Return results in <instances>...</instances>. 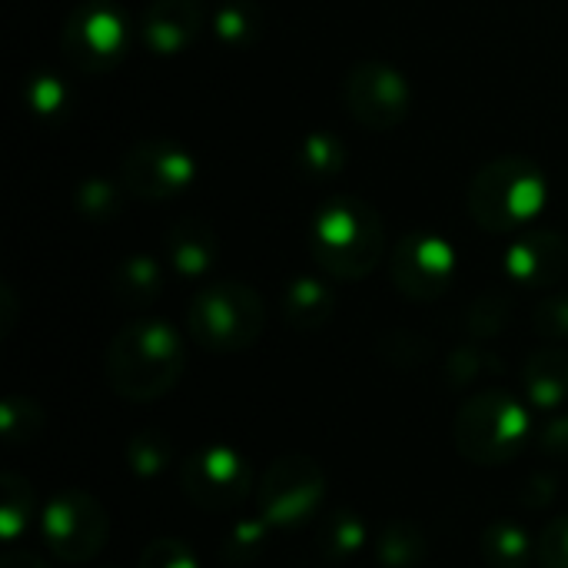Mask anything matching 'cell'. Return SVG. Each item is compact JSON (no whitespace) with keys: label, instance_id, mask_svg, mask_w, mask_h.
<instances>
[{"label":"cell","instance_id":"cell-15","mask_svg":"<svg viewBox=\"0 0 568 568\" xmlns=\"http://www.w3.org/2000/svg\"><path fill=\"white\" fill-rule=\"evenodd\" d=\"M523 396L536 413H562L568 403V349L542 346L523 366Z\"/></svg>","mask_w":568,"mask_h":568},{"label":"cell","instance_id":"cell-30","mask_svg":"<svg viewBox=\"0 0 568 568\" xmlns=\"http://www.w3.org/2000/svg\"><path fill=\"white\" fill-rule=\"evenodd\" d=\"M136 568H200V559L183 539H153L140 552Z\"/></svg>","mask_w":568,"mask_h":568},{"label":"cell","instance_id":"cell-33","mask_svg":"<svg viewBox=\"0 0 568 568\" xmlns=\"http://www.w3.org/2000/svg\"><path fill=\"white\" fill-rule=\"evenodd\" d=\"M536 562H539V568H568V516L552 519L539 532Z\"/></svg>","mask_w":568,"mask_h":568},{"label":"cell","instance_id":"cell-28","mask_svg":"<svg viewBox=\"0 0 568 568\" xmlns=\"http://www.w3.org/2000/svg\"><path fill=\"white\" fill-rule=\"evenodd\" d=\"M509 316H513V303L503 293H483L466 313V329L473 339H493L509 326Z\"/></svg>","mask_w":568,"mask_h":568},{"label":"cell","instance_id":"cell-2","mask_svg":"<svg viewBox=\"0 0 568 568\" xmlns=\"http://www.w3.org/2000/svg\"><path fill=\"white\" fill-rule=\"evenodd\" d=\"M310 250L326 276L356 283L383 263L386 230L369 203L356 196H333L313 216Z\"/></svg>","mask_w":568,"mask_h":568},{"label":"cell","instance_id":"cell-4","mask_svg":"<svg viewBox=\"0 0 568 568\" xmlns=\"http://www.w3.org/2000/svg\"><path fill=\"white\" fill-rule=\"evenodd\" d=\"M266 329V310L253 286L220 280L203 286L186 306V333L206 353L233 356L260 343Z\"/></svg>","mask_w":568,"mask_h":568},{"label":"cell","instance_id":"cell-25","mask_svg":"<svg viewBox=\"0 0 568 568\" xmlns=\"http://www.w3.org/2000/svg\"><path fill=\"white\" fill-rule=\"evenodd\" d=\"M503 373V363L496 353L469 343V346H459L449 359H446V383L449 389L463 393V389H473L476 383H486L493 376Z\"/></svg>","mask_w":568,"mask_h":568},{"label":"cell","instance_id":"cell-21","mask_svg":"<svg viewBox=\"0 0 568 568\" xmlns=\"http://www.w3.org/2000/svg\"><path fill=\"white\" fill-rule=\"evenodd\" d=\"M113 300L126 310L150 306L163 290V270L153 256H130L113 273Z\"/></svg>","mask_w":568,"mask_h":568},{"label":"cell","instance_id":"cell-17","mask_svg":"<svg viewBox=\"0 0 568 568\" xmlns=\"http://www.w3.org/2000/svg\"><path fill=\"white\" fill-rule=\"evenodd\" d=\"M539 539L519 519H493L479 536V559L486 568H529Z\"/></svg>","mask_w":568,"mask_h":568},{"label":"cell","instance_id":"cell-36","mask_svg":"<svg viewBox=\"0 0 568 568\" xmlns=\"http://www.w3.org/2000/svg\"><path fill=\"white\" fill-rule=\"evenodd\" d=\"M539 449L552 463H568V413H552L549 426L539 436Z\"/></svg>","mask_w":568,"mask_h":568},{"label":"cell","instance_id":"cell-7","mask_svg":"<svg viewBox=\"0 0 568 568\" xmlns=\"http://www.w3.org/2000/svg\"><path fill=\"white\" fill-rule=\"evenodd\" d=\"M133 30L126 13L113 0H83L70 10L60 50L67 63L80 73H110L130 50Z\"/></svg>","mask_w":568,"mask_h":568},{"label":"cell","instance_id":"cell-6","mask_svg":"<svg viewBox=\"0 0 568 568\" xmlns=\"http://www.w3.org/2000/svg\"><path fill=\"white\" fill-rule=\"evenodd\" d=\"M326 499V473L306 453H286L266 466L253 489L256 516L273 529H300L313 523Z\"/></svg>","mask_w":568,"mask_h":568},{"label":"cell","instance_id":"cell-18","mask_svg":"<svg viewBox=\"0 0 568 568\" xmlns=\"http://www.w3.org/2000/svg\"><path fill=\"white\" fill-rule=\"evenodd\" d=\"M336 313L333 290L316 276H296L283 293V320L300 333L323 329Z\"/></svg>","mask_w":568,"mask_h":568},{"label":"cell","instance_id":"cell-16","mask_svg":"<svg viewBox=\"0 0 568 568\" xmlns=\"http://www.w3.org/2000/svg\"><path fill=\"white\" fill-rule=\"evenodd\" d=\"M220 256V240H216V230L200 220V216H186V220H176L166 233V263L173 266V273L186 276V280H196V276H206L213 270Z\"/></svg>","mask_w":568,"mask_h":568},{"label":"cell","instance_id":"cell-31","mask_svg":"<svg viewBox=\"0 0 568 568\" xmlns=\"http://www.w3.org/2000/svg\"><path fill=\"white\" fill-rule=\"evenodd\" d=\"M213 27H216V37L223 43L240 47V43H246L256 33V13L246 3H226V7H220Z\"/></svg>","mask_w":568,"mask_h":568},{"label":"cell","instance_id":"cell-12","mask_svg":"<svg viewBox=\"0 0 568 568\" xmlns=\"http://www.w3.org/2000/svg\"><path fill=\"white\" fill-rule=\"evenodd\" d=\"M196 176L193 156L170 140H140L120 163V183L140 200H170Z\"/></svg>","mask_w":568,"mask_h":568},{"label":"cell","instance_id":"cell-38","mask_svg":"<svg viewBox=\"0 0 568 568\" xmlns=\"http://www.w3.org/2000/svg\"><path fill=\"white\" fill-rule=\"evenodd\" d=\"M106 568H116V566H106Z\"/></svg>","mask_w":568,"mask_h":568},{"label":"cell","instance_id":"cell-1","mask_svg":"<svg viewBox=\"0 0 568 568\" xmlns=\"http://www.w3.org/2000/svg\"><path fill=\"white\" fill-rule=\"evenodd\" d=\"M106 383L126 403H153L183 379L186 346L166 320H133L106 346Z\"/></svg>","mask_w":568,"mask_h":568},{"label":"cell","instance_id":"cell-3","mask_svg":"<svg viewBox=\"0 0 568 568\" xmlns=\"http://www.w3.org/2000/svg\"><path fill=\"white\" fill-rule=\"evenodd\" d=\"M532 439V406L509 389H476L453 419V446L473 466H506Z\"/></svg>","mask_w":568,"mask_h":568},{"label":"cell","instance_id":"cell-14","mask_svg":"<svg viewBox=\"0 0 568 568\" xmlns=\"http://www.w3.org/2000/svg\"><path fill=\"white\" fill-rule=\"evenodd\" d=\"M203 30L200 0H150L140 17V40L156 57L183 53Z\"/></svg>","mask_w":568,"mask_h":568},{"label":"cell","instance_id":"cell-9","mask_svg":"<svg viewBox=\"0 0 568 568\" xmlns=\"http://www.w3.org/2000/svg\"><path fill=\"white\" fill-rule=\"evenodd\" d=\"M176 479L186 503L203 513H230L253 496V466L236 446L226 443L196 446L183 459Z\"/></svg>","mask_w":568,"mask_h":568},{"label":"cell","instance_id":"cell-27","mask_svg":"<svg viewBox=\"0 0 568 568\" xmlns=\"http://www.w3.org/2000/svg\"><path fill=\"white\" fill-rule=\"evenodd\" d=\"M126 469L140 479H156L170 463H173V449L170 439L156 429H143L126 443Z\"/></svg>","mask_w":568,"mask_h":568},{"label":"cell","instance_id":"cell-13","mask_svg":"<svg viewBox=\"0 0 568 568\" xmlns=\"http://www.w3.org/2000/svg\"><path fill=\"white\" fill-rule=\"evenodd\" d=\"M503 266L516 286L529 290H549L556 286L568 270V243L562 233L552 230H532L509 243Z\"/></svg>","mask_w":568,"mask_h":568},{"label":"cell","instance_id":"cell-23","mask_svg":"<svg viewBox=\"0 0 568 568\" xmlns=\"http://www.w3.org/2000/svg\"><path fill=\"white\" fill-rule=\"evenodd\" d=\"M270 532L273 526L260 516H250V519H236L223 539H220V559L230 568H246L253 566L263 552H266V542H270Z\"/></svg>","mask_w":568,"mask_h":568},{"label":"cell","instance_id":"cell-35","mask_svg":"<svg viewBox=\"0 0 568 568\" xmlns=\"http://www.w3.org/2000/svg\"><path fill=\"white\" fill-rule=\"evenodd\" d=\"M556 496H559V476H552V473H532L526 479L523 493H519V503L526 509H546V506L556 503Z\"/></svg>","mask_w":568,"mask_h":568},{"label":"cell","instance_id":"cell-26","mask_svg":"<svg viewBox=\"0 0 568 568\" xmlns=\"http://www.w3.org/2000/svg\"><path fill=\"white\" fill-rule=\"evenodd\" d=\"M296 166H300V173H306L313 180H329L346 166V146L329 130H320L300 143Z\"/></svg>","mask_w":568,"mask_h":568},{"label":"cell","instance_id":"cell-10","mask_svg":"<svg viewBox=\"0 0 568 568\" xmlns=\"http://www.w3.org/2000/svg\"><path fill=\"white\" fill-rule=\"evenodd\" d=\"M346 110L349 116L373 133H389L396 130L413 106V90L406 83V77L383 63V60H363L349 70L346 87Z\"/></svg>","mask_w":568,"mask_h":568},{"label":"cell","instance_id":"cell-20","mask_svg":"<svg viewBox=\"0 0 568 568\" xmlns=\"http://www.w3.org/2000/svg\"><path fill=\"white\" fill-rule=\"evenodd\" d=\"M316 542H320L323 559L349 562L359 552H366V546H369V523L359 513H353V509L329 513L320 523V529H316Z\"/></svg>","mask_w":568,"mask_h":568},{"label":"cell","instance_id":"cell-32","mask_svg":"<svg viewBox=\"0 0 568 568\" xmlns=\"http://www.w3.org/2000/svg\"><path fill=\"white\" fill-rule=\"evenodd\" d=\"M23 97H27V106L40 116H57L67 106V87L57 77H33Z\"/></svg>","mask_w":568,"mask_h":568},{"label":"cell","instance_id":"cell-8","mask_svg":"<svg viewBox=\"0 0 568 568\" xmlns=\"http://www.w3.org/2000/svg\"><path fill=\"white\" fill-rule=\"evenodd\" d=\"M40 536L53 559L80 566L100 556L110 539V516L87 489H60L40 509Z\"/></svg>","mask_w":568,"mask_h":568},{"label":"cell","instance_id":"cell-19","mask_svg":"<svg viewBox=\"0 0 568 568\" xmlns=\"http://www.w3.org/2000/svg\"><path fill=\"white\" fill-rule=\"evenodd\" d=\"M426 549V529L413 519H393L373 539V556L379 568H419Z\"/></svg>","mask_w":568,"mask_h":568},{"label":"cell","instance_id":"cell-37","mask_svg":"<svg viewBox=\"0 0 568 568\" xmlns=\"http://www.w3.org/2000/svg\"><path fill=\"white\" fill-rule=\"evenodd\" d=\"M0 568H50L40 556L33 552H23V549H10L3 559H0Z\"/></svg>","mask_w":568,"mask_h":568},{"label":"cell","instance_id":"cell-5","mask_svg":"<svg viewBox=\"0 0 568 568\" xmlns=\"http://www.w3.org/2000/svg\"><path fill=\"white\" fill-rule=\"evenodd\" d=\"M546 176L526 156H496L469 183V213L486 233H513L546 206Z\"/></svg>","mask_w":568,"mask_h":568},{"label":"cell","instance_id":"cell-24","mask_svg":"<svg viewBox=\"0 0 568 568\" xmlns=\"http://www.w3.org/2000/svg\"><path fill=\"white\" fill-rule=\"evenodd\" d=\"M43 426H47V416L37 406V399H30V396L3 399V406H0V433H3L7 446H13V449L33 446L40 439Z\"/></svg>","mask_w":568,"mask_h":568},{"label":"cell","instance_id":"cell-29","mask_svg":"<svg viewBox=\"0 0 568 568\" xmlns=\"http://www.w3.org/2000/svg\"><path fill=\"white\" fill-rule=\"evenodd\" d=\"M120 186H113L110 180H87L77 190V210L87 220H113L120 213Z\"/></svg>","mask_w":568,"mask_h":568},{"label":"cell","instance_id":"cell-11","mask_svg":"<svg viewBox=\"0 0 568 568\" xmlns=\"http://www.w3.org/2000/svg\"><path fill=\"white\" fill-rule=\"evenodd\" d=\"M389 276L406 300L433 303L456 280V250L439 233H406L393 250Z\"/></svg>","mask_w":568,"mask_h":568},{"label":"cell","instance_id":"cell-34","mask_svg":"<svg viewBox=\"0 0 568 568\" xmlns=\"http://www.w3.org/2000/svg\"><path fill=\"white\" fill-rule=\"evenodd\" d=\"M532 326L542 339H568V296L566 293H552L546 296L536 313H532Z\"/></svg>","mask_w":568,"mask_h":568},{"label":"cell","instance_id":"cell-22","mask_svg":"<svg viewBox=\"0 0 568 568\" xmlns=\"http://www.w3.org/2000/svg\"><path fill=\"white\" fill-rule=\"evenodd\" d=\"M33 523V486L20 473L0 476V536L13 546Z\"/></svg>","mask_w":568,"mask_h":568}]
</instances>
